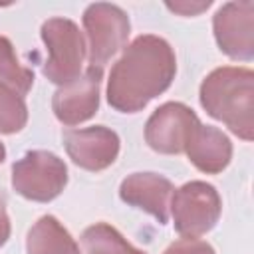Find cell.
<instances>
[{
	"mask_svg": "<svg viewBox=\"0 0 254 254\" xmlns=\"http://www.w3.org/2000/svg\"><path fill=\"white\" fill-rule=\"evenodd\" d=\"M177 75L173 46L155 34L137 36L111 65L105 97L119 113H139L165 93Z\"/></svg>",
	"mask_w": 254,
	"mask_h": 254,
	"instance_id": "6da1fadb",
	"label": "cell"
},
{
	"mask_svg": "<svg viewBox=\"0 0 254 254\" xmlns=\"http://www.w3.org/2000/svg\"><path fill=\"white\" fill-rule=\"evenodd\" d=\"M200 107L242 141L254 139V71L242 65L212 69L198 87Z\"/></svg>",
	"mask_w": 254,
	"mask_h": 254,
	"instance_id": "7a4b0ae2",
	"label": "cell"
},
{
	"mask_svg": "<svg viewBox=\"0 0 254 254\" xmlns=\"http://www.w3.org/2000/svg\"><path fill=\"white\" fill-rule=\"evenodd\" d=\"M40 36L48 50V60L42 64L44 77L58 87L73 81L81 73L87 56L79 26L69 18H48L40 28Z\"/></svg>",
	"mask_w": 254,
	"mask_h": 254,
	"instance_id": "3957f363",
	"label": "cell"
},
{
	"mask_svg": "<svg viewBox=\"0 0 254 254\" xmlns=\"http://www.w3.org/2000/svg\"><path fill=\"white\" fill-rule=\"evenodd\" d=\"M12 189L34 202L58 198L67 185V165L56 153L34 149L12 165Z\"/></svg>",
	"mask_w": 254,
	"mask_h": 254,
	"instance_id": "277c9868",
	"label": "cell"
},
{
	"mask_svg": "<svg viewBox=\"0 0 254 254\" xmlns=\"http://www.w3.org/2000/svg\"><path fill=\"white\" fill-rule=\"evenodd\" d=\"M169 206L175 230L187 238L210 232L222 214V198L206 181H189L175 189Z\"/></svg>",
	"mask_w": 254,
	"mask_h": 254,
	"instance_id": "5b68a950",
	"label": "cell"
},
{
	"mask_svg": "<svg viewBox=\"0 0 254 254\" xmlns=\"http://www.w3.org/2000/svg\"><path fill=\"white\" fill-rule=\"evenodd\" d=\"M83 30L87 36V60L91 67L103 69L105 64L125 48L131 22L127 12L111 2H93L83 10Z\"/></svg>",
	"mask_w": 254,
	"mask_h": 254,
	"instance_id": "8992f818",
	"label": "cell"
},
{
	"mask_svg": "<svg viewBox=\"0 0 254 254\" xmlns=\"http://www.w3.org/2000/svg\"><path fill=\"white\" fill-rule=\"evenodd\" d=\"M200 123L198 115L181 101L159 105L145 123V143L161 155H181L185 145Z\"/></svg>",
	"mask_w": 254,
	"mask_h": 254,
	"instance_id": "52a82bcc",
	"label": "cell"
},
{
	"mask_svg": "<svg viewBox=\"0 0 254 254\" xmlns=\"http://www.w3.org/2000/svg\"><path fill=\"white\" fill-rule=\"evenodd\" d=\"M218 50L236 62L254 58V2H226L212 16Z\"/></svg>",
	"mask_w": 254,
	"mask_h": 254,
	"instance_id": "ba28073f",
	"label": "cell"
},
{
	"mask_svg": "<svg viewBox=\"0 0 254 254\" xmlns=\"http://www.w3.org/2000/svg\"><path fill=\"white\" fill-rule=\"evenodd\" d=\"M62 141L71 163L89 173H99L111 167L117 161L121 149L119 135L105 125L65 129Z\"/></svg>",
	"mask_w": 254,
	"mask_h": 254,
	"instance_id": "9c48e42d",
	"label": "cell"
},
{
	"mask_svg": "<svg viewBox=\"0 0 254 254\" xmlns=\"http://www.w3.org/2000/svg\"><path fill=\"white\" fill-rule=\"evenodd\" d=\"M103 69L87 65L73 81L60 85L52 95V111L65 127L89 121L99 111V89Z\"/></svg>",
	"mask_w": 254,
	"mask_h": 254,
	"instance_id": "30bf717a",
	"label": "cell"
},
{
	"mask_svg": "<svg viewBox=\"0 0 254 254\" xmlns=\"http://www.w3.org/2000/svg\"><path fill=\"white\" fill-rule=\"evenodd\" d=\"M173 190V183L159 173H131L119 185V198L125 204L151 214L159 224H167Z\"/></svg>",
	"mask_w": 254,
	"mask_h": 254,
	"instance_id": "8fae6325",
	"label": "cell"
},
{
	"mask_svg": "<svg viewBox=\"0 0 254 254\" xmlns=\"http://www.w3.org/2000/svg\"><path fill=\"white\" fill-rule=\"evenodd\" d=\"M185 153L200 173L218 175L232 161V141L218 127L198 123L185 145Z\"/></svg>",
	"mask_w": 254,
	"mask_h": 254,
	"instance_id": "7c38bea8",
	"label": "cell"
},
{
	"mask_svg": "<svg viewBox=\"0 0 254 254\" xmlns=\"http://www.w3.org/2000/svg\"><path fill=\"white\" fill-rule=\"evenodd\" d=\"M26 254H83L69 230L54 216H40L26 234Z\"/></svg>",
	"mask_w": 254,
	"mask_h": 254,
	"instance_id": "4fadbf2b",
	"label": "cell"
},
{
	"mask_svg": "<svg viewBox=\"0 0 254 254\" xmlns=\"http://www.w3.org/2000/svg\"><path fill=\"white\" fill-rule=\"evenodd\" d=\"M83 254H147L133 246L115 226L107 222H95L87 226L79 236Z\"/></svg>",
	"mask_w": 254,
	"mask_h": 254,
	"instance_id": "5bb4252c",
	"label": "cell"
},
{
	"mask_svg": "<svg viewBox=\"0 0 254 254\" xmlns=\"http://www.w3.org/2000/svg\"><path fill=\"white\" fill-rule=\"evenodd\" d=\"M0 83L10 85L20 95H26L34 85V71L20 64L10 38L0 36Z\"/></svg>",
	"mask_w": 254,
	"mask_h": 254,
	"instance_id": "9a60e30c",
	"label": "cell"
},
{
	"mask_svg": "<svg viewBox=\"0 0 254 254\" xmlns=\"http://www.w3.org/2000/svg\"><path fill=\"white\" fill-rule=\"evenodd\" d=\"M28 123V105L24 95L6 83H0V133L14 135Z\"/></svg>",
	"mask_w": 254,
	"mask_h": 254,
	"instance_id": "2e32d148",
	"label": "cell"
},
{
	"mask_svg": "<svg viewBox=\"0 0 254 254\" xmlns=\"http://www.w3.org/2000/svg\"><path fill=\"white\" fill-rule=\"evenodd\" d=\"M163 254H216L214 248L200 238H179L175 242H171Z\"/></svg>",
	"mask_w": 254,
	"mask_h": 254,
	"instance_id": "e0dca14e",
	"label": "cell"
},
{
	"mask_svg": "<svg viewBox=\"0 0 254 254\" xmlns=\"http://www.w3.org/2000/svg\"><path fill=\"white\" fill-rule=\"evenodd\" d=\"M8 196H6V190L0 189V248L8 242L10 238V232H12V226H10V216H8Z\"/></svg>",
	"mask_w": 254,
	"mask_h": 254,
	"instance_id": "ac0fdd59",
	"label": "cell"
},
{
	"mask_svg": "<svg viewBox=\"0 0 254 254\" xmlns=\"http://www.w3.org/2000/svg\"><path fill=\"white\" fill-rule=\"evenodd\" d=\"M208 6H210V0H206V2H202V4H196V6L190 4V8H189V4H171V2H167V8H169V10L181 12V14H185V16L198 14L200 10H204V8H208Z\"/></svg>",
	"mask_w": 254,
	"mask_h": 254,
	"instance_id": "d6986e66",
	"label": "cell"
},
{
	"mask_svg": "<svg viewBox=\"0 0 254 254\" xmlns=\"http://www.w3.org/2000/svg\"><path fill=\"white\" fill-rule=\"evenodd\" d=\"M4 159H6V147H4V143L0 141V165L4 163Z\"/></svg>",
	"mask_w": 254,
	"mask_h": 254,
	"instance_id": "ffe728a7",
	"label": "cell"
}]
</instances>
